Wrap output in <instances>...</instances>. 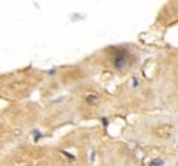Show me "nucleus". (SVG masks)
Returning <instances> with one entry per match:
<instances>
[{"instance_id":"nucleus-1","label":"nucleus","mask_w":178,"mask_h":166,"mask_svg":"<svg viewBox=\"0 0 178 166\" xmlns=\"http://www.w3.org/2000/svg\"><path fill=\"white\" fill-rule=\"evenodd\" d=\"M43 74L33 67L0 73V99L9 104L27 101L34 89L42 83Z\"/></svg>"},{"instance_id":"nucleus-2","label":"nucleus","mask_w":178,"mask_h":166,"mask_svg":"<svg viewBox=\"0 0 178 166\" xmlns=\"http://www.w3.org/2000/svg\"><path fill=\"white\" fill-rule=\"evenodd\" d=\"M0 166H54V162L49 148L17 143L0 153Z\"/></svg>"},{"instance_id":"nucleus-3","label":"nucleus","mask_w":178,"mask_h":166,"mask_svg":"<svg viewBox=\"0 0 178 166\" xmlns=\"http://www.w3.org/2000/svg\"><path fill=\"white\" fill-rule=\"evenodd\" d=\"M40 111L36 107V104L28 101H19V103H12L6 105L0 111V120L8 125L14 132L19 136L31 129L33 125L39 120Z\"/></svg>"},{"instance_id":"nucleus-4","label":"nucleus","mask_w":178,"mask_h":166,"mask_svg":"<svg viewBox=\"0 0 178 166\" xmlns=\"http://www.w3.org/2000/svg\"><path fill=\"white\" fill-rule=\"evenodd\" d=\"M18 139L19 135L0 120V153H3L9 147H12V144H17Z\"/></svg>"},{"instance_id":"nucleus-5","label":"nucleus","mask_w":178,"mask_h":166,"mask_svg":"<svg viewBox=\"0 0 178 166\" xmlns=\"http://www.w3.org/2000/svg\"><path fill=\"white\" fill-rule=\"evenodd\" d=\"M80 99H82L83 105H86L89 108H95L101 103V94L98 91H95V89L89 87V89H85L80 94Z\"/></svg>"},{"instance_id":"nucleus-6","label":"nucleus","mask_w":178,"mask_h":166,"mask_svg":"<svg viewBox=\"0 0 178 166\" xmlns=\"http://www.w3.org/2000/svg\"><path fill=\"white\" fill-rule=\"evenodd\" d=\"M153 135L157 139H171L175 135V129L169 123H162V125H157L153 129Z\"/></svg>"}]
</instances>
